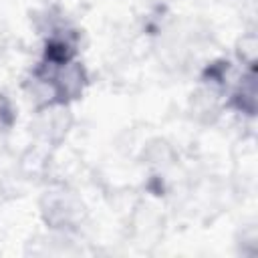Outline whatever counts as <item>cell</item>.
Wrapping results in <instances>:
<instances>
[{
  "mask_svg": "<svg viewBox=\"0 0 258 258\" xmlns=\"http://www.w3.org/2000/svg\"><path fill=\"white\" fill-rule=\"evenodd\" d=\"M226 109H234L250 119L256 115V69H242L240 77L228 89Z\"/></svg>",
  "mask_w": 258,
  "mask_h": 258,
  "instance_id": "obj_4",
  "label": "cell"
},
{
  "mask_svg": "<svg viewBox=\"0 0 258 258\" xmlns=\"http://www.w3.org/2000/svg\"><path fill=\"white\" fill-rule=\"evenodd\" d=\"M16 107L12 103V99L0 89V135L8 133L14 125H16Z\"/></svg>",
  "mask_w": 258,
  "mask_h": 258,
  "instance_id": "obj_6",
  "label": "cell"
},
{
  "mask_svg": "<svg viewBox=\"0 0 258 258\" xmlns=\"http://www.w3.org/2000/svg\"><path fill=\"white\" fill-rule=\"evenodd\" d=\"M73 125H75L73 107L69 103H52L32 109L28 129L36 145H42L46 149H56L69 137Z\"/></svg>",
  "mask_w": 258,
  "mask_h": 258,
  "instance_id": "obj_2",
  "label": "cell"
},
{
  "mask_svg": "<svg viewBox=\"0 0 258 258\" xmlns=\"http://www.w3.org/2000/svg\"><path fill=\"white\" fill-rule=\"evenodd\" d=\"M34 69L40 71L50 81V85L54 87L62 103L73 105L75 101L83 99L89 87V73L79 58L64 60V62H48L40 58Z\"/></svg>",
  "mask_w": 258,
  "mask_h": 258,
  "instance_id": "obj_3",
  "label": "cell"
},
{
  "mask_svg": "<svg viewBox=\"0 0 258 258\" xmlns=\"http://www.w3.org/2000/svg\"><path fill=\"white\" fill-rule=\"evenodd\" d=\"M38 212L48 230L73 232L85 218V204L67 183H50L38 200Z\"/></svg>",
  "mask_w": 258,
  "mask_h": 258,
  "instance_id": "obj_1",
  "label": "cell"
},
{
  "mask_svg": "<svg viewBox=\"0 0 258 258\" xmlns=\"http://www.w3.org/2000/svg\"><path fill=\"white\" fill-rule=\"evenodd\" d=\"M256 48L258 40L254 32L242 34V38L236 44V56L242 62V69H256Z\"/></svg>",
  "mask_w": 258,
  "mask_h": 258,
  "instance_id": "obj_5",
  "label": "cell"
}]
</instances>
